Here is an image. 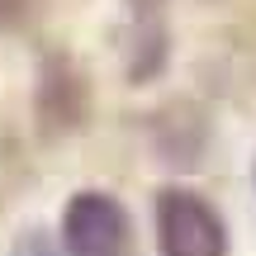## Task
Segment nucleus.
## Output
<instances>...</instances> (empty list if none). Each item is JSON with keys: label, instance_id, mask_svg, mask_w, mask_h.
<instances>
[{"label": "nucleus", "instance_id": "1", "mask_svg": "<svg viewBox=\"0 0 256 256\" xmlns=\"http://www.w3.org/2000/svg\"><path fill=\"white\" fill-rule=\"evenodd\" d=\"M156 247L162 256H228V232L200 194L166 190L156 200Z\"/></svg>", "mask_w": 256, "mask_h": 256}, {"label": "nucleus", "instance_id": "2", "mask_svg": "<svg viewBox=\"0 0 256 256\" xmlns=\"http://www.w3.org/2000/svg\"><path fill=\"white\" fill-rule=\"evenodd\" d=\"M62 247L66 256H124L128 247V218L119 200L100 190H86L62 214Z\"/></svg>", "mask_w": 256, "mask_h": 256}, {"label": "nucleus", "instance_id": "3", "mask_svg": "<svg viewBox=\"0 0 256 256\" xmlns=\"http://www.w3.org/2000/svg\"><path fill=\"white\" fill-rule=\"evenodd\" d=\"M14 256H66V247H57L48 232H24L14 242Z\"/></svg>", "mask_w": 256, "mask_h": 256}, {"label": "nucleus", "instance_id": "4", "mask_svg": "<svg viewBox=\"0 0 256 256\" xmlns=\"http://www.w3.org/2000/svg\"><path fill=\"white\" fill-rule=\"evenodd\" d=\"M24 5H28V0H0V14H19Z\"/></svg>", "mask_w": 256, "mask_h": 256}]
</instances>
